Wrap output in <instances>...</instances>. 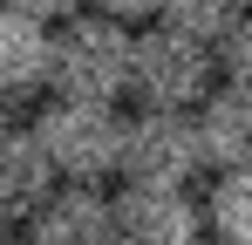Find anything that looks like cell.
I'll return each mask as SVG.
<instances>
[{
	"mask_svg": "<svg viewBox=\"0 0 252 245\" xmlns=\"http://www.w3.org/2000/svg\"><path fill=\"white\" fill-rule=\"evenodd\" d=\"M48 89L123 102L129 95V21L102 14V7H75L55 28V48H48Z\"/></svg>",
	"mask_w": 252,
	"mask_h": 245,
	"instance_id": "6da1fadb",
	"label": "cell"
},
{
	"mask_svg": "<svg viewBox=\"0 0 252 245\" xmlns=\"http://www.w3.org/2000/svg\"><path fill=\"white\" fill-rule=\"evenodd\" d=\"M211 82H218V48L211 41L184 34L170 21L129 34V95L143 109H198V95Z\"/></svg>",
	"mask_w": 252,
	"mask_h": 245,
	"instance_id": "7a4b0ae2",
	"label": "cell"
},
{
	"mask_svg": "<svg viewBox=\"0 0 252 245\" xmlns=\"http://www.w3.org/2000/svg\"><path fill=\"white\" fill-rule=\"evenodd\" d=\"M123 109L102 95H48V109L34 116L55 177H109L123 163Z\"/></svg>",
	"mask_w": 252,
	"mask_h": 245,
	"instance_id": "3957f363",
	"label": "cell"
},
{
	"mask_svg": "<svg viewBox=\"0 0 252 245\" xmlns=\"http://www.w3.org/2000/svg\"><path fill=\"white\" fill-rule=\"evenodd\" d=\"M123 177L143 184H191L205 170V143H198V116L191 109H136L123 122Z\"/></svg>",
	"mask_w": 252,
	"mask_h": 245,
	"instance_id": "277c9868",
	"label": "cell"
},
{
	"mask_svg": "<svg viewBox=\"0 0 252 245\" xmlns=\"http://www.w3.org/2000/svg\"><path fill=\"white\" fill-rule=\"evenodd\" d=\"M21 232L34 245H109L116 198L102 191V177H55V191L21 218Z\"/></svg>",
	"mask_w": 252,
	"mask_h": 245,
	"instance_id": "5b68a950",
	"label": "cell"
},
{
	"mask_svg": "<svg viewBox=\"0 0 252 245\" xmlns=\"http://www.w3.org/2000/svg\"><path fill=\"white\" fill-rule=\"evenodd\" d=\"M198 232H205V204L191 198V184L123 177V191H116V239H129V245H191Z\"/></svg>",
	"mask_w": 252,
	"mask_h": 245,
	"instance_id": "8992f818",
	"label": "cell"
},
{
	"mask_svg": "<svg viewBox=\"0 0 252 245\" xmlns=\"http://www.w3.org/2000/svg\"><path fill=\"white\" fill-rule=\"evenodd\" d=\"M48 48H55V21L0 0V95L7 102L48 89Z\"/></svg>",
	"mask_w": 252,
	"mask_h": 245,
	"instance_id": "52a82bcc",
	"label": "cell"
},
{
	"mask_svg": "<svg viewBox=\"0 0 252 245\" xmlns=\"http://www.w3.org/2000/svg\"><path fill=\"white\" fill-rule=\"evenodd\" d=\"M191 116H198V143H205L211 170L252 163V89H246V82H211Z\"/></svg>",
	"mask_w": 252,
	"mask_h": 245,
	"instance_id": "ba28073f",
	"label": "cell"
},
{
	"mask_svg": "<svg viewBox=\"0 0 252 245\" xmlns=\"http://www.w3.org/2000/svg\"><path fill=\"white\" fill-rule=\"evenodd\" d=\"M48 191H55V163H48L41 136H34V129H7V122H0V218H7V225H21Z\"/></svg>",
	"mask_w": 252,
	"mask_h": 245,
	"instance_id": "9c48e42d",
	"label": "cell"
},
{
	"mask_svg": "<svg viewBox=\"0 0 252 245\" xmlns=\"http://www.w3.org/2000/svg\"><path fill=\"white\" fill-rule=\"evenodd\" d=\"M198 204H205V232H218L232 245H252V163H225L218 184Z\"/></svg>",
	"mask_w": 252,
	"mask_h": 245,
	"instance_id": "30bf717a",
	"label": "cell"
},
{
	"mask_svg": "<svg viewBox=\"0 0 252 245\" xmlns=\"http://www.w3.org/2000/svg\"><path fill=\"white\" fill-rule=\"evenodd\" d=\"M246 14V0H157V21H170V28H184V34H198L218 48V34L232 28Z\"/></svg>",
	"mask_w": 252,
	"mask_h": 245,
	"instance_id": "8fae6325",
	"label": "cell"
},
{
	"mask_svg": "<svg viewBox=\"0 0 252 245\" xmlns=\"http://www.w3.org/2000/svg\"><path fill=\"white\" fill-rule=\"evenodd\" d=\"M218 75L252 89V7L232 21V28H225V34H218Z\"/></svg>",
	"mask_w": 252,
	"mask_h": 245,
	"instance_id": "7c38bea8",
	"label": "cell"
},
{
	"mask_svg": "<svg viewBox=\"0 0 252 245\" xmlns=\"http://www.w3.org/2000/svg\"><path fill=\"white\" fill-rule=\"evenodd\" d=\"M7 7H28V14H41V21H68V14L89 7V0H7Z\"/></svg>",
	"mask_w": 252,
	"mask_h": 245,
	"instance_id": "4fadbf2b",
	"label": "cell"
},
{
	"mask_svg": "<svg viewBox=\"0 0 252 245\" xmlns=\"http://www.w3.org/2000/svg\"><path fill=\"white\" fill-rule=\"evenodd\" d=\"M102 14H116V21H150L157 14V0H95Z\"/></svg>",
	"mask_w": 252,
	"mask_h": 245,
	"instance_id": "5bb4252c",
	"label": "cell"
},
{
	"mask_svg": "<svg viewBox=\"0 0 252 245\" xmlns=\"http://www.w3.org/2000/svg\"><path fill=\"white\" fill-rule=\"evenodd\" d=\"M0 122H7V95H0Z\"/></svg>",
	"mask_w": 252,
	"mask_h": 245,
	"instance_id": "9a60e30c",
	"label": "cell"
},
{
	"mask_svg": "<svg viewBox=\"0 0 252 245\" xmlns=\"http://www.w3.org/2000/svg\"><path fill=\"white\" fill-rule=\"evenodd\" d=\"M246 7H252V0H246Z\"/></svg>",
	"mask_w": 252,
	"mask_h": 245,
	"instance_id": "2e32d148",
	"label": "cell"
}]
</instances>
